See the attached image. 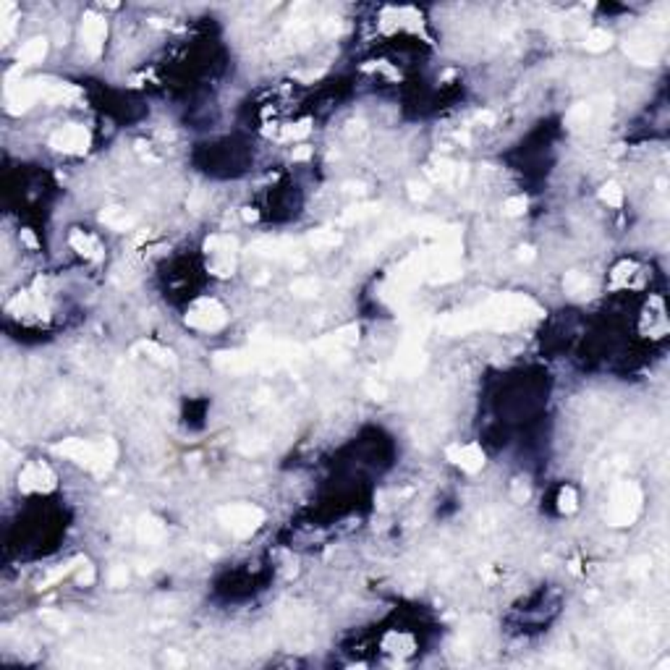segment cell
Returning <instances> with one entry per match:
<instances>
[{"label": "cell", "instance_id": "cell-1", "mask_svg": "<svg viewBox=\"0 0 670 670\" xmlns=\"http://www.w3.org/2000/svg\"><path fill=\"white\" fill-rule=\"evenodd\" d=\"M545 317L540 304L523 294H495L471 309L445 314L438 328L442 335H466L471 330H516L526 322Z\"/></svg>", "mask_w": 670, "mask_h": 670}, {"label": "cell", "instance_id": "cell-2", "mask_svg": "<svg viewBox=\"0 0 670 670\" xmlns=\"http://www.w3.org/2000/svg\"><path fill=\"white\" fill-rule=\"evenodd\" d=\"M304 359V349L283 340H262L254 338V346L236 351H218L212 356V364L230 375H244L252 369H278L288 367Z\"/></svg>", "mask_w": 670, "mask_h": 670}, {"label": "cell", "instance_id": "cell-3", "mask_svg": "<svg viewBox=\"0 0 670 670\" xmlns=\"http://www.w3.org/2000/svg\"><path fill=\"white\" fill-rule=\"evenodd\" d=\"M53 453L71 459L74 464L84 466L87 471H92L94 477H105L113 469L116 459H118V445L116 440L105 438V440H79V438H68V440L53 445Z\"/></svg>", "mask_w": 670, "mask_h": 670}, {"label": "cell", "instance_id": "cell-4", "mask_svg": "<svg viewBox=\"0 0 670 670\" xmlns=\"http://www.w3.org/2000/svg\"><path fill=\"white\" fill-rule=\"evenodd\" d=\"M642 503H644V495H642V487L636 485V482H631V479H621V482H615L613 490H610V500H607V511H605V519L610 526H631L636 519H639V514H642Z\"/></svg>", "mask_w": 670, "mask_h": 670}, {"label": "cell", "instance_id": "cell-5", "mask_svg": "<svg viewBox=\"0 0 670 670\" xmlns=\"http://www.w3.org/2000/svg\"><path fill=\"white\" fill-rule=\"evenodd\" d=\"M218 521L236 537H249L265 523V511L252 503H230L218 508Z\"/></svg>", "mask_w": 670, "mask_h": 670}, {"label": "cell", "instance_id": "cell-6", "mask_svg": "<svg viewBox=\"0 0 670 670\" xmlns=\"http://www.w3.org/2000/svg\"><path fill=\"white\" fill-rule=\"evenodd\" d=\"M204 254L207 265L215 278H228L236 270V254H239V241L228 233H215L204 241Z\"/></svg>", "mask_w": 670, "mask_h": 670}, {"label": "cell", "instance_id": "cell-7", "mask_svg": "<svg viewBox=\"0 0 670 670\" xmlns=\"http://www.w3.org/2000/svg\"><path fill=\"white\" fill-rule=\"evenodd\" d=\"M228 322V312L221 302L215 299H197V302L189 306L186 312V325L194 328V330H202V333H215L221 330L223 325Z\"/></svg>", "mask_w": 670, "mask_h": 670}, {"label": "cell", "instance_id": "cell-8", "mask_svg": "<svg viewBox=\"0 0 670 670\" xmlns=\"http://www.w3.org/2000/svg\"><path fill=\"white\" fill-rule=\"evenodd\" d=\"M610 102H613L610 94H600V97H592V100L576 102V105L566 113V126H569L571 131L595 126L597 120H602L607 113H610Z\"/></svg>", "mask_w": 670, "mask_h": 670}, {"label": "cell", "instance_id": "cell-9", "mask_svg": "<svg viewBox=\"0 0 670 670\" xmlns=\"http://www.w3.org/2000/svg\"><path fill=\"white\" fill-rule=\"evenodd\" d=\"M89 131L79 126V123H68V126H61L58 131L50 134L47 144L56 149V152H66V155H84L89 149Z\"/></svg>", "mask_w": 670, "mask_h": 670}, {"label": "cell", "instance_id": "cell-10", "mask_svg": "<svg viewBox=\"0 0 670 670\" xmlns=\"http://www.w3.org/2000/svg\"><path fill=\"white\" fill-rule=\"evenodd\" d=\"M252 252L259 257H270V259H280L288 265H304V254L296 241L288 239H259L252 244Z\"/></svg>", "mask_w": 670, "mask_h": 670}, {"label": "cell", "instance_id": "cell-11", "mask_svg": "<svg viewBox=\"0 0 670 670\" xmlns=\"http://www.w3.org/2000/svg\"><path fill=\"white\" fill-rule=\"evenodd\" d=\"M56 482L58 479L56 474H53V469L47 466V464H42V461L27 464L19 474L21 492H50V490H56Z\"/></svg>", "mask_w": 670, "mask_h": 670}, {"label": "cell", "instance_id": "cell-12", "mask_svg": "<svg viewBox=\"0 0 670 670\" xmlns=\"http://www.w3.org/2000/svg\"><path fill=\"white\" fill-rule=\"evenodd\" d=\"M108 37V24L97 11H87L82 19V45L92 58H100Z\"/></svg>", "mask_w": 670, "mask_h": 670}, {"label": "cell", "instance_id": "cell-13", "mask_svg": "<svg viewBox=\"0 0 670 670\" xmlns=\"http://www.w3.org/2000/svg\"><path fill=\"white\" fill-rule=\"evenodd\" d=\"M356 343H359V325H346V328H338L335 333L317 340V351L330 359L335 356L343 359V354L349 349H354Z\"/></svg>", "mask_w": 670, "mask_h": 670}, {"label": "cell", "instance_id": "cell-14", "mask_svg": "<svg viewBox=\"0 0 670 670\" xmlns=\"http://www.w3.org/2000/svg\"><path fill=\"white\" fill-rule=\"evenodd\" d=\"M624 53L631 58L633 63L655 66V63H657V58H660V45H657V42H655L650 35L636 32V35H631V37H626Z\"/></svg>", "mask_w": 670, "mask_h": 670}, {"label": "cell", "instance_id": "cell-15", "mask_svg": "<svg viewBox=\"0 0 670 670\" xmlns=\"http://www.w3.org/2000/svg\"><path fill=\"white\" fill-rule=\"evenodd\" d=\"M445 456H448L450 464L461 466L466 474H477V471L485 469V450L479 448L477 442H466V445L456 442V445H448Z\"/></svg>", "mask_w": 670, "mask_h": 670}, {"label": "cell", "instance_id": "cell-16", "mask_svg": "<svg viewBox=\"0 0 670 670\" xmlns=\"http://www.w3.org/2000/svg\"><path fill=\"white\" fill-rule=\"evenodd\" d=\"M427 173L435 178V181H440V184H464L466 181V166H459V163H453V160H435L430 168H427Z\"/></svg>", "mask_w": 670, "mask_h": 670}, {"label": "cell", "instance_id": "cell-17", "mask_svg": "<svg viewBox=\"0 0 670 670\" xmlns=\"http://www.w3.org/2000/svg\"><path fill=\"white\" fill-rule=\"evenodd\" d=\"M68 244H71V247H74V252H79L84 259H92V262H100V259H102V244L94 239V236L84 233V230H79V228L71 230Z\"/></svg>", "mask_w": 670, "mask_h": 670}, {"label": "cell", "instance_id": "cell-18", "mask_svg": "<svg viewBox=\"0 0 670 670\" xmlns=\"http://www.w3.org/2000/svg\"><path fill=\"white\" fill-rule=\"evenodd\" d=\"M137 540L144 545H157L166 540V523L157 516H142L137 523Z\"/></svg>", "mask_w": 670, "mask_h": 670}, {"label": "cell", "instance_id": "cell-19", "mask_svg": "<svg viewBox=\"0 0 670 670\" xmlns=\"http://www.w3.org/2000/svg\"><path fill=\"white\" fill-rule=\"evenodd\" d=\"M134 351L142 354V356L152 359V361H157L160 367H175V364H178L173 351L166 349V346H160V343H155V340H139L137 346H134Z\"/></svg>", "mask_w": 670, "mask_h": 670}, {"label": "cell", "instance_id": "cell-20", "mask_svg": "<svg viewBox=\"0 0 670 670\" xmlns=\"http://www.w3.org/2000/svg\"><path fill=\"white\" fill-rule=\"evenodd\" d=\"M100 223H105V225L113 230H131L137 225V218L129 215L123 207H105V210L100 212Z\"/></svg>", "mask_w": 670, "mask_h": 670}, {"label": "cell", "instance_id": "cell-21", "mask_svg": "<svg viewBox=\"0 0 670 670\" xmlns=\"http://www.w3.org/2000/svg\"><path fill=\"white\" fill-rule=\"evenodd\" d=\"M45 56H47V37H32L29 42H24V47L19 50V63L21 66L42 63Z\"/></svg>", "mask_w": 670, "mask_h": 670}, {"label": "cell", "instance_id": "cell-22", "mask_svg": "<svg viewBox=\"0 0 670 670\" xmlns=\"http://www.w3.org/2000/svg\"><path fill=\"white\" fill-rule=\"evenodd\" d=\"M306 241H309V247L314 249H335L343 244V236H340L338 230H330V228H312L306 233Z\"/></svg>", "mask_w": 670, "mask_h": 670}, {"label": "cell", "instance_id": "cell-23", "mask_svg": "<svg viewBox=\"0 0 670 670\" xmlns=\"http://www.w3.org/2000/svg\"><path fill=\"white\" fill-rule=\"evenodd\" d=\"M375 215H380V204L377 202L354 204V207H349V210L340 215V223H343V225H354V223H364L369 221V218H375Z\"/></svg>", "mask_w": 670, "mask_h": 670}, {"label": "cell", "instance_id": "cell-24", "mask_svg": "<svg viewBox=\"0 0 670 670\" xmlns=\"http://www.w3.org/2000/svg\"><path fill=\"white\" fill-rule=\"evenodd\" d=\"M82 563H84V558H74V560H68V563H58L56 569L50 571V573H47V576L42 578V581H39L37 589L42 592V589L53 587V584H58V581H63V578L68 576V573H71V571H74L76 566H82Z\"/></svg>", "mask_w": 670, "mask_h": 670}, {"label": "cell", "instance_id": "cell-25", "mask_svg": "<svg viewBox=\"0 0 670 670\" xmlns=\"http://www.w3.org/2000/svg\"><path fill=\"white\" fill-rule=\"evenodd\" d=\"M610 45H613V35L607 29H592L584 37L587 53H605V50H610Z\"/></svg>", "mask_w": 670, "mask_h": 670}, {"label": "cell", "instance_id": "cell-26", "mask_svg": "<svg viewBox=\"0 0 670 670\" xmlns=\"http://www.w3.org/2000/svg\"><path fill=\"white\" fill-rule=\"evenodd\" d=\"M13 29H16V6L13 3H3V11H0V39L8 42L13 37Z\"/></svg>", "mask_w": 670, "mask_h": 670}, {"label": "cell", "instance_id": "cell-27", "mask_svg": "<svg viewBox=\"0 0 670 670\" xmlns=\"http://www.w3.org/2000/svg\"><path fill=\"white\" fill-rule=\"evenodd\" d=\"M309 131H312V120L304 118L299 120V123H288V126H283L280 131H275V137L288 139V142H299V139L309 137Z\"/></svg>", "mask_w": 670, "mask_h": 670}, {"label": "cell", "instance_id": "cell-28", "mask_svg": "<svg viewBox=\"0 0 670 670\" xmlns=\"http://www.w3.org/2000/svg\"><path fill=\"white\" fill-rule=\"evenodd\" d=\"M563 285H566V291L573 296H581L587 294L589 288H592V283H589V278L584 275V273H576V270H571V273H566V278H563Z\"/></svg>", "mask_w": 670, "mask_h": 670}, {"label": "cell", "instance_id": "cell-29", "mask_svg": "<svg viewBox=\"0 0 670 670\" xmlns=\"http://www.w3.org/2000/svg\"><path fill=\"white\" fill-rule=\"evenodd\" d=\"M291 294L302 296V299H312V296L320 294V280H314V278H296L291 283Z\"/></svg>", "mask_w": 670, "mask_h": 670}, {"label": "cell", "instance_id": "cell-30", "mask_svg": "<svg viewBox=\"0 0 670 670\" xmlns=\"http://www.w3.org/2000/svg\"><path fill=\"white\" fill-rule=\"evenodd\" d=\"M600 199H602L607 207H621V204H624V189H621V184H615V181L602 184V189H600Z\"/></svg>", "mask_w": 670, "mask_h": 670}, {"label": "cell", "instance_id": "cell-31", "mask_svg": "<svg viewBox=\"0 0 670 670\" xmlns=\"http://www.w3.org/2000/svg\"><path fill=\"white\" fill-rule=\"evenodd\" d=\"M578 508V497L573 487H560L558 492V511L560 514H573Z\"/></svg>", "mask_w": 670, "mask_h": 670}, {"label": "cell", "instance_id": "cell-32", "mask_svg": "<svg viewBox=\"0 0 670 670\" xmlns=\"http://www.w3.org/2000/svg\"><path fill=\"white\" fill-rule=\"evenodd\" d=\"M526 207H529V199H526V197H511V199H505L503 202V215H508V218H519V215L526 212Z\"/></svg>", "mask_w": 670, "mask_h": 670}, {"label": "cell", "instance_id": "cell-33", "mask_svg": "<svg viewBox=\"0 0 670 670\" xmlns=\"http://www.w3.org/2000/svg\"><path fill=\"white\" fill-rule=\"evenodd\" d=\"M94 576H97V573H94V566L89 563V560H84L79 573H76V584H79V587H92Z\"/></svg>", "mask_w": 670, "mask_h": 670}, {"label": "cell", "instance_id": "cell-34", "mask_svg": "<svg viewBox=\"0 0 670 670\" xmlns=\"http://www.w3.org/2000/svg\"><path fill=\"white\" fill-rule=\"evenodd\" d=\"M126 581H129V569L126 566H113L111 573H108V584L111 587H126Z\"/></svg>", "mask_w": 670, "mask_h": 670}, {"label": "cell", "instance_id": "cell-35", "mask_svg": "<svg viewBox=\"0 0 670 670\" xmlns=\"http://www.w3.org/2000/svg\"><path fill=\"white\" fill-rule=\"evenodd\" d=\"M430 186L427 184H419V181H409V197H411L414 202H424L427 197H430Z\"/></svg>", "mask_w": 670, "mask_h": 670}, {"label": "cell", "instance_id": "cell-36", "mask_svg": "<svg viewBox=\"0 0 670 670\" xmlns=\"http://www.w3.org/2000/svg\"><path fill=\"white\" fill-rule=\"evenodd\" d=\"M511 495H514L516 503H523V500H529V485H526L523 479H516L514 487H511Z\"/></svg>", "mask_w": 670, "mask_h": 670}, {"label": "cell", "instance_id": "cell-37", "mask_svg": "<svg viewBox=\"0 0 670 670\" xmlns=\"http://www.w3.org/2000/svg\"><path fill=\"white\" fill-rule=\"evenodd\" d=\"M364 390H367V395H369V398H375V401H383V398H387V387L380 385V383H375V380H367Z\"/></svg>", "mask_w": 670, "mask_h": 670}, {"label": "cell", "instance_id": "cell-38", "mask_svg": "<svg viewBox=\"0 0 670 670\" xmlns=\"http://www.w3.org/2000/svg\"><path fill=\"white\" fill-rule=\"evenodd\" d=\"M42 618H45V621H50V624L56 626V628H61V631H66V626H68V621H66L63 615L50 613V610H45V613H42Z\"/></svg>", "mask_w": 670, "mask_h": 670}, {"label": "cell", "instance_id": "cell-39", "mask_svg": "<svg viewBox=\"0 0 670 670\" xmlns=\"http://www.w3.org/2000/svg\"><path fill=\"white\" fill-rule=\"evenodd\" d=\"M291 157H294V163H304V160H309V157H312V147H306V144H299V147H294Z\"/></svg>", "mask_w": 670, "mask_h": 670}, {"label": "cell", "instance_id": "cell-40", "mask_svg": "<svg viewBox=\"0 0 670 670\" xmlns=\"http://www.w3.org/2000/svg\"><path fill=\"white\" fill-rule=\"evenodd\" d=\"M21 241H24L27 247H32V249H37V247H39L37 236H35V233H32L29 228H21Z\"/></svg>", "mask_w": 670, "mask_h": 670}, {"label": "cell", "instance_id": "cell-41", "mask_svg": "<svg viewBox=\"0 0 670 670\" xmlns=\"http://www.w3.org/2000/svg\"><path fill=\"white\" fill-rule=\"evenodd\" d=\"M474 120H477V123H487V126H492V123H495V113L479 111L477 116H474Z\"/></svg>", "mask_w": 670, "mask_h": 670}, {"label": "cell", "instance_id": "cell-42", "mask_svg": "<svg viewBox=\"0 0 670 670\" xmlns=\"http://www.w3.org/2000/svg\"><path fill=\"white\" fill-rule=\"evenodd\" d=\"M534 257H537V254H534L532 247H519V259H521V262H532Z\"/></svg>", "mask_w": 670, "mask_h": 670}, {"label": "cell", "instance_id": "cell-43", "mask_svg": "<svg viewBox=\"0 0 670 670\" xmlns=\"http://www.w3.org/2000/svg\"><path fill=\"white\" fill-rule=\"evenodd\" d=\"M241 218H244L247 223H254V221L259 218V212H257V210H252V207H244V210H241Z\"/></svg>", "mask_w": 670, "mask_h": 670}, {"label": "cell", "instance_id": "cell-44", "mask_svg": "<svg viewBox=\"0 0 670 670\" xmlns=\"http://www.w3.org/2000/svg\"><path fill=\"white\" fill-rule=\"evenodd\" d=\"M346 192H356V194H361V192H364V184H346Z\"/></svg>", "mask_w": 670, "mask_h": 670}, {"label": "cell", "instance_id": "cell-45", "mask_svg": "<svg viewBox=\"0 0 670 670\" xmlns=\"http://www.w3.org/2000/svg\"><path fill=\"white\" fill-rule=\"evenodd\" d=\"M166 660H168V662H173V665H181V662H184V660H181V657H178V655H173V652H168V655H166Z\"/></svg>", "mask_w": 670, "mask_h": 670}]
</instances>
